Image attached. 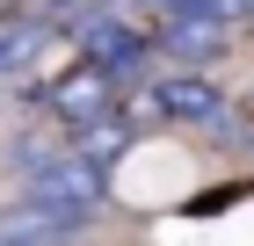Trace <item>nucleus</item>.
<instances>
[{"label":"nucleus","instance_id":"1","mask_svg":"<svg viewBox=\"0 0 254 246\" xmlns=\"http://www.w3.org/2000/svg\"><path fill=\"white\" fill-rule=\"evenodd\" d=\"M73 37H80V58H87L95 73H109V80H131V73L153 65V29H138L131 15H117V7L87 15Z\"/></svg>","mask_w":254,"mask_h":246},{"label":"nucleus","instance_id":"2","mask_svg":"<svg viewBox=\"0 0 254 246\" xmlns=\"http://www.w3.org/2000/svg\"><path fill=\"white\" fill-rule=\"evenodd\" d=\"M44 116H51L65 138H73V131H87V123H102V116H117V80H109V73H95V65L80 58L73 73H59L51 87H44Z\"/></svg>","mask_w":254,"mask_h":246},{"label":"nucleus","instance_id":"3","mask_svg":"<svg viewBox=\"0 0 254 246\" xmlns=\"http://www.w3.org/2000/svg\"><path fill=\"white\" fill-rule=\"evenodd\" d=\"M145 109L160 123H189V131H218L225 123V95H218V80L203 73H160L145 87Z\"/></svg>","mask_w":254,"mask_h":246},{"label":"nucleus","instance_id":"4","mask_svg":"<svg viewBox=\"0 0 254 246\" xmlns=\"http://www.w3.org/2000/svg\"><path fill=\"white\" fill-rule=\"evenodd\" d=\"M153 51L175 58V73H203L211 58H225V22H211V15H167L153 29Z\"/></svg>","mask_w":254,"mask_h":246},{"label":"nucleus","instance_id":"5","mask_svg":"<svg viewBox=\"0 0 254 246\" xmlns=\"http://www.w3.org/2000/svg\"><path fill=\"white\" fill-rule=\"evenodd\" d=\"M37 44H44V22H0V80L22 73L37 58Z\"/></svg>","mask_w":254,"mask_h":246}]
</instances>
